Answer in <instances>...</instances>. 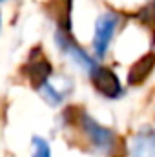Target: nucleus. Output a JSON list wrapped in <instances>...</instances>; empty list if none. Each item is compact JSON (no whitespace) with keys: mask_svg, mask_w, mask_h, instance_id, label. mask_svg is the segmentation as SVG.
I'll use <instances>...</instances> for the list:
<instances>
[{"mask_svg":"<svg viewBox=\"0 0 155 157\" xmlns=\"http://www.w3.org/2000/svg\"><path fill=\"white\" fill-rule=\"evenodd\" d=\"M153 68H155V55L153 53H148V55L141 57V59L130 68L128 82H130V84H141V82H144L146 77L153 71Z\"/></svg>","mask_w":155,"mask_h":157,"instance_id":"6","label":"nucleus"},{"mask_svg":"<svg viewBox=\"0 0 155 157\" xmlns=\"http://www.w3.org/2000/svg\"><path fill=\"white\" fill-rule=\"evenodd\" d=\"M119 18L113 13H106L102 17H99V20L95 22V37H93V49L99 57H104L108 51V46L115 35Z\"/></svg>","mask_w":155,"mask_h":157,"instance_id":"2","label":"nucleus"},{"mask_svg":"<svg viewBox=\"0 0 155 157\" xmlns=\"http://www.w3.org/2000/svg\"><path fill=\"white\" fill-rule=\"evenodd\" d=\"M131 157H155V133L152 130H142L131 146Z\"/></svg>","mask_w":155,"mask_h":157,"instance_id":"7","label":"nucleus"},{"mask_svg":"<svg viewBox=\"0 0 155 157\" xmlns=\"http://www.w3.org/2000/svg\"><path fill=\"white\" fill-rule=\"evenodd\" d=\"M57 42L60 44V48H62V51L66 53V55H70L73 60H75V64H78L80 68H84V70H88V71H91L93 68H95V62H93V59L84 51V49H80L77 46V42L71 39L68 33H57Z\"/></svg>","mask_w":155,"mask_h":157,"instance_id":"4","label":"nucleus"},{"mask_svg":"<svg viewBox=\"0 0 155 157\" xmlns=\"http://www.w3.org/2000/svg\"><path fill=\"white\" fill-rule=\"evenodd\" d=\"M51 71H53V68H51V64L40 55V49H39V57L35 59V53H33V55H31V60H29L28 66H26V75L29 77V80H31V84H33L35 90H39L42 84L47 82Z\"/></svg>","mask_w":155,"mask_h":157,"instance_id":"5","label":"nucleus"},{"mask_svg":"<svg viewBox=\"0 0 155 157\" xmlns=\"http://www.w3.org/2000/svg\"><path fill=\"white\" fill-rule=\"evenodd\" d=\"M0 2H4V0H0Z\"/></svg>","mask_w":155,"mask_h":157,"instance_id":"10","label":"nucleus"},{"mask_svg":"<svg viewBox=\"0 0 155 157\" xmlns=\"http://www.w3.org/2000/svg\"><path fill=\"white\" fill-rule=\"evenodd\" d=\"M91 73V82L95 86V90L108 97V99H115L122 93V86H120V80L117 78V75L110 70V68H104V66H97L89 71Z\"/></svg>","mask_w":155,"mask_h":157,"instance_id":"3","label":"nucleus"},{"mask_svg":"<svg viewBox=\"0 0 155 157\" xmlns=\"http://www.w3.org/2000/svg\"><path fill=\"white\" fill-rule=\"evenodd\" d=\"M0 24H2V20H0Z\"/></svg>","mask_w":155,"mask_h":157,"instance_id":"11","label":"nucleus"},{"mask_svg":"<svg viewBox=\"0 0 155 157\" xmlns=\"http://www.w3.org/2000/svg\"><path fill=\"white\" fill-rule=\"evenodd\" d=\"M37 91H39L40 95H42V97L49 102V104H53V106H57V104H60V102H62V93H59V91H57V90L49 84V82L42 84Z\"/></svg>","mask_w":155,"mask_h":157,"instance_id":"8","label":"nucleus"},{"mask_svg":"<svg viewBox=\"0 0 155 157\" xmlns=\"http://www.w3.org/2000/svg\"><path fill=\"white\" fill-rule=\"evenodd\" d=\"M80 128L84 130V133L88 135V139L91 141V144H93L97 150L108 152V150L113 146L115 133H113L110 128L99 124L95 119H91L88 113H84V112L80 113Z\"/></svg>","mask_w":155,"mask_h":157,"instance_id":"1","label":"nucleus"},{"mask_svg":"<svg viewBox=\"0 0 155 157\" xmlns=\"http://www.w3.org/2000/svg\"><path fill=\"white\" fill-rule=\"evenodd\" d=\"M33 157H51L49 144L42 137H33Z\"/></svg>","mask_w":155,"mask_h":157,"instance_id":"9","label":"nucleus"}]
</instances>
